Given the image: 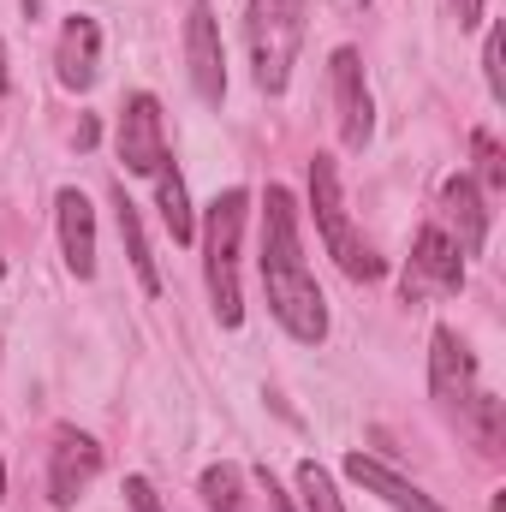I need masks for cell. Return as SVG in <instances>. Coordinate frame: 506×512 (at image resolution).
<instances>
[{
  "label": "cell",
  "mask_w": 506,
  "mask_h": 512,
  "mask_svg": "<svg viewBox=\"0 0 506 512\" xmlns=\"http://www.w3.org/2000/svg\"><path fill=\"white\" fill-rule=\"evenodd\" d=\"M262 286H268V310L274 322L298 340V346H322L328 340V298L304 262V239H298V203L286 185H268L262 197Z\"/></svg>",
  "instance_id": "1"
},
{
  "label": "cell",
  "mask_w": 506,
  "mask_h": 512,
  "mask_svg": "<svg viewBox=\"0 0 506 512\" xmlns=\"http://www.w3.org/2000/svg\"><path fill=\"white\" fill-rule=\"evenodd\" d=\"M245 215H251V197L233 185V191H221V197L209 203V221H203V274H209V298H215L221 328H239V322H245V292H239Z\"/></svg>",
  "instance_id": "2"
},
{
  "label": "cell",
  "mask_w": 506,
  "mask_h": 512,
  "mask_svg": "<svg viewBox=\"0 0 506 512\" xmlns=\"http://www.w3.org/2000/svg\"><path fill=\"white\" fill-rule=\"evenodd\" d=\"M245 36H251L256 90L262 96H280L292 84L298 48H304V0H251Z\"/></svg>",
  "instance_id": "3"
},
{
  "label": "cell",
  "mask_w": 506,
  "mask_h": 512,
  "mask_svg": "<svg viewBox=\"0 0 506 512\" xmlns=\"http://www.w3.org/2000/svg\"><path fill=\"white\" fill-rule=\"evenodd\" d=\"M310 209H316V227H322L328 256H334L352 280H381V274H387V262L352 233V215H346V197H340V167H334V155H310Z\"/></svg>",
  "instance_id": "4"
},
{
  "label": "cell",
  "mask_w": 506,
  "mask_h": 512,
  "mask_svg": "<svg viewBox=\"0 0 506 512\" xmlns=\"http://www.w3.org/2000/svg\"><path fill=\"white\" fill-rule=\"evenodd\" d=\"M328 90H334V114H340L346 149H364L370 131H376V102H370L364 54H358V48H334V60H328Z\"/></svg>",
  "instance_id": "5"
},
{
  "label": "cell",
  "mask_w": 506,
  "mask_h": 512,
  "mask_svg": "<svg viewBox=\"0 0 506 512\" xmlns=\"http://www.w3.org/2000/svg\"><path fill=\"white\" fill-rule=\"evenodd\" d=\"M185 66H191V90L221 108L227 96V48H221V24H215V6L209 0H191V18H185Z\"/></svg>",
  "instance_id": "6"
},
{
  "label": "cell",
  "mask_w": 506,
  "mask_h": 512,
  "mask_svg": "<svg viewBox=\"0 0 506 512\" xmlns=\"http://www.w3.org/2000/svg\"><path fill=\"white\" fill-rule=\"evenodd\" d=\"M114 143H120V161H126V173H137V179H155V167L167 161V126H161V102H155L149 90L126 96Z\"/></svg>",
  "instance_id": "7"
},
{
  "label": "cell",
  "mask_w": 506,
  "mask_h": 512,
  "mask_svg": "<svg viewBox=\"0 0 506 512\" xmlns=\"http://www.w3.org/2000/svg\"><path fill=\"white\" fill-rule=\"evenodd\" d=\"M96 477H102V447H96V435L60 429L54 447H48V501H54V507H78Z\"/></svg>",
  "instance_id": "8"
},
{
  "label": "cell",
  "mask_w": 506,
  "mask_h": 512,
  "mask_svg": "<svg viewBox=\"0 0 506 512\" xmlns=\"http://www.w3.org/2000/svg\"><path fill=\"white\" fill-rule=\"evenodd\" d=\"M459 292L465 286V256L447 239V227H423L417 233V251H411V268H405V304H417L423 292Z\"/></svg>",
  "instance_id": "9"
},
{
  "label": "cell",
  "mask_w": 506,
  "mask_h": 512,
  "mask_svg": "<svg viewBox=\"0 0 506 512\" xmlns=\"http://www.w3.org/2000/svg\"><path fill=\"white\" fill-rule=\"evenodd\" d=\"M471 382H477L471 346H465L453 328H435V334H429V393H435L441 405H465V399H471Z\"/></svg>",
  "instance_id": "10"
},
{
  "label": "cell",
  "mask_w": 506,
  "mask_h": 512,
  "mask_svg": "<svg viewBox=\"0 0 506 512\" xmlns=\"http://www.w3.org/2000/svg\"><path fill=\"white\" fill-rule=\"evenodd\" d=\"M54 221H60L66 268H72L78 280H90V274H96V209H90V197H84L78 185H66V191L54 197Z\"/></svg>",
  "instance_id": "11"
},
{
  "label": "cell",
  "mask_w": 506,
  "mask_h": 512,
  "mask_svg": "<svg viewBox=\"0 0 506 512\" xmlns=\"http://www.w3.org/2000/svg\"><path fill=\"white\" fill-rule=\"evenodd\" d=\"M54 72L66 90H90L96 72H102V24L96 18H66L60 24V48H54Z\"/></svg>",
  "instance_id": "12"
},
{
  "label": "cell",
  "mask_w": 506,
  "mask_h": 512,
  "mask_svg": "<svg viewBox=\"0 0 506 512\" xmlns=\"http://www.w3.org/2000/svg\"><path fill=\"white\" fill-rule=\"evenodd\" d=\"M346 477L364 489V495H376V501H387L393 512H441L417 483H405L399 471H387L381 459H370V453H346Z\"/></svg>",
  "instance_id": "13"
},
{
  "label": "cell",
  "mask_w": 506,
  "mask_h": 512,
  "mask_svg": "<svg viewBox=\"0 0 506 512\" xmlns=\"http://www.w3.org/2000/svg\"><path fill=\"white\" fill-rule=\"evenodd\" d=\"M441 203H447V215H453V227H459V256H483L489 245V209H483V191H477V179H465V173H453L447 185H441Z\"/></svg>",
  "instance_id": "14"
},
{
  "label": "cell",
  "mask_w": 506,
  "mask_h": 512,
  "mask_svg": "<svg viewBox=\"0 0 506 512\" xmlns=\"http://www.w3.org/2000/svg\"><path fill=\"white\" fill-rule=\"evenodd\" d=\"M114 209H120V245L131 256V274H137V286L155 298L161 292V268H155V256H149V239H143V221H137V203L126 197V185L114 191Z\"/></svg>",
  "instance_id": "15"
},
{
  "label": "cell",
  "mask_w": 506,
  "mask_h": 512,
  "mask_svg": "<svg viewBox=\"0 0 506 512\" xmlns=\"http://www.w3.org/2000/svg\"><path fill=\"white\" fill-rule=\"evenodd\" d=\"M155 203H161V221H167V233H173V245H191L197 239V221H191V197H185V179H179V167H155Z\"/></svg>",
  "instance_id": "16"
},
{
  "label": "cell",
  "mask_w": 506,
  "mask_h": 512,
  "mask_svg": "<svg viewBox=\"0 0 506 512\" xmlns=\"http://www.w3.org/2000/svg\"><path fill=\"white\" fill-rule=\"evenodd\" d=\"M197 495H203L209 512H245V477H239V465H209L197 477Z\"/></svg>",
  "instance_id": "17"
},
{
  "label": "cell",
  "mask_w": 506,
  "mask_h": 512,
  "mask_svg": "<svg viewBox=\"0 0 506 512\" xmlns=\"http://www.w3.org/2000/svg\"><path fill=\"white\" fill-rule=\"evenodd\" d=\"M298 495H304V507H310V512H346L340 489H334V477H328L316 459H304V465H298Z\"/></svg>",
  "instance_id": "18"
},
{
  "label": "cell",
  "mask_w": 506,
  "mask_h": 512,
  "mask_svg": "<svg viewBox=\"0 0 506 512\" xmlns=\"http://www.w3.org/2000/svg\"><path fill=\"white\" fill-rule=\"evenodd\" d=\"M465 405H471V435H477V447H483V453H501V399H495V393H471V399H465Z\"/></svg>",
  "instance_id": "19"
},
{
  "label": "cell",
  "mask_w": 506,
  "mask_h": 512,
  "mask_svg": "<svg viewBox=\"0 0 506 512\" xmlns=\"http://www.w3.org/2000/svg\"><path fill=\"white\" fill-rule=\"evenodd\" d=\"M471 149H477V179H483V191H506V155H501V143H495V131H477Z\"/></svg>",
  "instance_id": "20"
},
{
  "label": "cell",
  "mask_w": 506,
  "mask_h": 512,
  "mask_svg": "<svg viewBox=\"0 0 506 512\" xmlns=\"http://www.w3.org/2000/svg\"><path fill=\"white\" fill-rule=\"evenodd\" d=\"M483 78H489V96L506 102V72H501V30H489V42H483Z\"/></svg>",
  "instance_id": "21"
},
{
  "label": "cell",
  "mask_w": 506,
  "mask_h": 512,
  "mask_svg": "<svg viewBox=\"0 0 506 512\" xmlns=\"http://www.w3.org/2000/svg\"><path fill=\"white\" fill-rule=\"evenodd\" d=\"M126 501L131 512H161V495L149 489V477H126Z\"/></svg>",
  "instance_id": "22"
},
{
  "label": "cell",
  "mask_w": 506,
  "mask_h": 512,
  "mask_svg": "<svg viewBox=\"0 0 506 512\" xmlns=\"http://www.w3.org/2000/svg\"><path fill=\"white\" fill-rule=\"evenodd\" d=\"M483 6H489V0H453V12H459V30H477V24H483Z\"/></svg>",
  "instance_id": "23"
},
{
  "label": "cell",
  "mask_w": 506,
  "mask_h": 512,
  "mask_svg": "<svg viewBox=\"0 0 506 512\" xmlns=\"http://www.w3.org/2000/svg\"><path fill=\"white\" fill-rule=\"evenodd\" d=\"M12 90V72H6V48H0V96Z\"/></svg>",
  "instance_id": "24"
},
{
  "label": "cell",
  "mask_w": 506,
  "mask_h": 512,
  "mask_svg": "<svg viewBox=\"0 0 506 512\" xmlns=\"http://www.w3.org/2000/svg\"><path fill=\"white\" fill-rule=\"evenodd\" d=\"M18 6H24V18H30V24L42 18V0H18Z\"/></svg>",
  "instance_id": "25"
},
{
  "label": "cell",
  "mask_w": 506,
  "mask_h": 512,
  "mask_svg": "<svg viewBox=\"0 0 506 512\" xmlns=\"http://www.w3.org/2000/svg\"><path fill=\"white\" fill-rule=\"evenodd\" d=\"M0 501H6V459H0Z\"/></svg>",
  "instance_id": "26"
},
{
  "label": "cell",
  "mask_w": 506,
  "mask_h": 512,
  "mask_svg": "<svg viewBox=\"0 0 506 512\" xmlns=\"http://www.w3.org/2000/svg\"><path fill=\"white\" fill-rule=\"evenodd\" d=\"M358 6H370V0H358Z\"/></svg>",
  "instance_id": "27"
}]
</instances>
